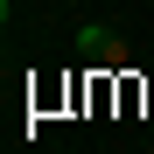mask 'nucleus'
<instances>
[{"label":"nucleus","instance_id":"f257e3e1","mask_svg":"<svg viewBox=\"0 0 154 154\" xmlns=\"http://www.w3.org/2000/svg\"><path fill=\"white\" fill-rule=\"evenodd\" d=\"M77 49H84L91 63H105V56H112V28H98V21H84V28H77Z\"/></svg>","mask_w":154,"mask_h":154},{"label":"nucleus","instance_id":"f03ea898","mask_svg":"<svg viewBox=\"0 0 154 154\" xmlns=\"http://www.w3.org/2000/svg\"><path fill=\"white\" fill-rule=\"evenodd\" d=\"M0 35H7V0H0Z\"/></svg>","mask_w":154,"mask_h":154}]
</instances>
